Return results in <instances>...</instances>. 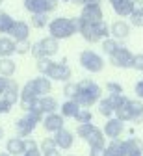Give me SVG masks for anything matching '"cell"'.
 <instances>
[{
	"mask_svg": "<svg viewBox=\"0 0 143 156\" xmlns=\"http://www.w3.org/2000/svg\"><path fill=\"white\" fill-rule=\"evenodd\" d=\"M30 23H32V26L34 28H45V26H48V15H45V13H35V15H32L30 17Z\"/></svg>",
	"mask_w": 143,
	"mask_h": 156,
	"instance_id": "32",
	"label": "cell"
},
{
	"mask_svg": "<svg viewBox=\"0 0 143 156\" xmlns=\"http://www.w3.org/2000/svg\"><path fill=\"white\" fill-rule=\"evenodd\" d=\"M74 119L78 121V125L80 123H91V119H93V113L89 112V108H80V112L76 113V117Z\"/></svg>",
	"mask_w": 143,
	"mask_h": 156,
	"instance_id": "34",
	"label": "cell"
},
{
	"mask_svg": "<svg viewBox=\"0 0 143 156\" xmlns=\"http://www.w3.org/2000/svg\"><path fill=\"white\" fill-rule=\"evenodd\" d=\"M59 50V43H58V39L54 37H43L41 41L34 43L32 48H30V54L35 58V60H41V58H52L54 54H58Z\"/></svg>",
	"mask_w": 143,
	"mask_h": 156,
	"instance_id": "6",
	"label": "cell"
},
{
	"mask_svg": "<svg viewBox=\"0 0 143 156\" xmlns=\"http://www.w3.org/2000/svg\"><path fill=\"white\" fill-rule=\"evenodd\" d=\"M112 4V9L119 17H130L132 13V0H108Z\"/></svg>",
	"mask_w": 143,
	"mask_h": 156,
	"instance_id": "20",
	"label": "cell"
},
{
	"mask_svg": "<svg viewBox=\"0 0 143 156\" xmlns=\"http://www.w3.org/2000/svg\"><path fill=\"white\" fill-rule=\"evenodd\" d=\"M130 108H132V121L141 125L143 123V102L130 99Z\"/></svg>",
	"mask_w": 143,
	"mask_h": 156,
	"instance_id": "29",
	"label": "cell"
},
{
	"mask_svg": "<svg viewBox=\"0 0 143 156\" xmlns=\"http://www.w3.org/2000/svg\"><path fill=\"white\" fill-rule=\"evenodd\" d=\"M78 89H76V95H74V102L80 106V108H91L95 102L100 101L102 97V87L98 84H95L93 80L86 78L82 82H76Z\"/></svg>",
	"mask_w": 143,
	"mask_h": 156,
	"instance_id": "1",
	"label": "cell"
},
{
	"mask_svg": "<svg viewBox=\"0 0 143 156\" xmlns=\"http://www.w3.org/2000/svg\"><path fill=\"white\" fill-rule=\"evenodd\" d=\"M104 156H125V141L112 140L110 145H106L104 149Z\"/></svg>",
	"mask_w": 143,
	"mask_h": 156,
	"instance_id": "25",
	"label": "cell"
},
{
	"mask_svg": "<svg viewBox=\"0 0 143 156\" xmlns=\"http://www.w3.org/2000/svg\"><path fill=\"white\" fill-rule=\"evenodd\" d=\"M39 106H41V112H43V113H54L59 108L58 101L54 99V97H50V95L39 97Z\"/></svg>",
	"mask_w": 143,
	"mask_h": 156,
	"instance_id": "24",
	"label": "cell"
},
{
	"mask_svg": "<svg viewBox=\"0 0 143 156\" xmlns=\"http://www.w3.org/2000/svg\"><path fill=\"white\" fill-rule=\"evenodd\" d=\"M13 21H15V19L9 13L0 9V34H8L9 28H11V24H13Z\"/></svg>",
	"mask_w": 143,
	"mask_h": 156,
	"instance_id": "30",
	"label": "cell"
},
{
	"mask_svg": "<svg viewBox=\"0 0 143 156\" xmlns=\"http://www.w3.org/2000/svg\"><path fill=\"white\" fill-rule=\"evenodd\" d=\"M43 113L41 112H35V110H28L24 117H20V119L15 123V130H17V136L19 138H28V136L35 130L37 123L43 121Z\"/></svg>",
	"mask_w": 143,
	"mask_h": 156,
	"instance_id": "5",
	"label": "cell"
},
{
	"mask_svg": "<svg viewBox=\"0 0 143 156\" xmlns=\"http://www.w3.org/2000/svg\"><path fill=\"white\" fill-rule=\"evenodd\" d=\"M76 82H65V87H63V95L67 97V99H74V95H76Z\"/></svg>",
	"mask_w": 143,
	"mask_h": 156,
	"instance_id": "36",
	"label": "cell"
},
{
	"mask_svg": "<svg viewBox=\"0 0 143 156\" xmlns=\"http://www.w3.org/2000/svg\"><path fill=\"white\" fill-rule=\"evenodd\" d=\"M15 54V41L9 35L0 37V58H11Z\"/></svg>",
	"mask_w": 143,
	"mask_h": 156,
	"instance_id": "23",
	"label": "cell"
},
{
	"mask_svg": "<svg viewBox=\"0 0 143 156\" xmlns=\"http://www.w3.org/2000/svg\"><path fill=\"white\" fill-rule=\"evenodd\" d=\"M76 28L78 34L86 39L88 43H98L102 39L110 37V26L100 21V23H84L80 17H76Z\"/></svg>",
	"mask_w": 143,
	"mask_h": 156,
	"instance_id": "2",
	"label": "cell"
},
{
	"mask_svg": "<svg viewBox=\"0 0 143 156\" xmlns=\"http://www.w3.org/2000/svg\"><path fill=\"white\" fill-rule=\"evenodd\" d=\"M106 89H108L110 95H123V87H121V84H117V82H108V84H106Z\"/></svg>",
	"mask_w": 143,
	"mask_h": 156,
	"instance_id": "38",
	"label": "cell"
},
{
	"mask_svg": "<svg viewBox=\"0 0 143 156\" xmlns=\"http://www.w3.org/2000/svg\"><path fill=\"white\" fill-rule=\"evenodd\" d=\"M54 147H56L54 140H52V138H45L43 143H41V152H43V151H48V149H54Z\"/></svg>",
	"mask_w": 143,
	"mask_h": 156,
	"instance_id": "41",
	"label": "cell"
},
{
	"mask_svg": "<svg viewBox=\"0 0 143 156\" xmlns=\"http://www.w3.org/2000/svg\"><path fill=\"white\" fill-rule=\"evenodd\" d=\"M110 62L113 67L119 69H132V62H134V54L127 48V47H119L113 54H110Z\"/></svg>",
	"mask_w": 143,
	"mask_h": 156,
	"instance_id": "8",
	"label": "cell"
},
{
	"mask_svg": "<svg viewBox=\"0 0 143 156\" xmlns=\"http://www.w3.org/2000/svg\"><path fill=\"white\" fill-rule=\"evenodd\" d=\"M32 84H34V89L37 93V97H45L52 91V82L48 80L47 76H37V78H32Z\"/></svg>",
	"mask_w": 143,
	"mask_h": 156,
	"instance_id": "19",
	"label": "cell"
},
{
	"mask_svg": "<svg viewBox=\"0 0 143 156\" xmlns=\"http://www.w3.org/2000/svg\"><path fill=\"white\" fill-rule=\"evenodd\" d=\"M23 156H41V149L34 140H26V151Z\"/></svg>",
	"mask_w": 143,
	"mask_h": 156,
	"instance_id": "33",
	"label": "cell"
},
{
	"mask_svg": "<svg viewBox=\"0 0 143 156\" xmlns=\"http://www.w3.org/2000/svg\"><path fill=\"white\" fill-rule=\"evenodd\" d=\"M67 156H74V154H67Z\"/></svg>",
	"mask_w": 143,
	"mask_h": 156,
	"instance_id": "52",
	"label": "cell"
},
{
	"mask_svg": "<svg viewBox=\"0 0 143 156\" xmlns=\"http://www.w3.org/2000/svg\"><path fill=\"white\" fill-rule=\"evenodd\" d=\"M71 2H73L74 6H80V8H82V6H86V0H71Z\"/></svg>",
	"mask_w": 143,
	"mask_h": 156,
	"instance_id": "47",
	"label": "cell"
},
{
	"mask_svg": "<svg viewBox=\"0 0 143 156\" xmlns=\"http://www.w3.org/2000/svg\"><path fill=\"white\" fill-rule=\"evenodd\" d=\"M113 112H115V106H113V102H112L110 97L98 101V113L100 115H104V117H108V119H110V117L113 115Z\"/></svg>",
	"mask_w": 143,
	"mask_h": 156,
	"instance_id": "28",
	"label": "cell"
},
{
	"mask_svg": "<svg viewBox=\"0 0 143 156\" xmlns=\"http://www.w3.org/2000/svg\"><path fill=\"white\" fill-rule=\"evenodd\" d=\"M0 156H9V154L8 152H0Z\"/></svg>",
	"mask_w": 143,
	"mask_h": 156,
	"instance_id": "49",
	"label": "cell"
},
{
	"mask_svg": "<svg viewBox=\"0 0 143 156\" xmlns=\"http://www.w3.org/2000/svg\"><path fill=\"white\" fill-rule=\"evenodd\" d=\"M41 123H43V128H45L47 132L54 134V132H58L59 128H63V125H65V117L61 115V113H58V112H54V113H47Z\"/></svg>",
	"mask_w": 143,
	"mask_h": 156,
	"instance_id": "14",
	"label": "cell"
},
{
	"mask_svg": "<svg viewBox=\"0 0 143 156\" xmlns=\"http://www.w3.org/2000/svg\"><path fill=\"white\" fill-rule=\"evenodd\" d=\"M15 69H17V65L11 58H0V76L11 78L15 74Z\"/></svg>",
	"mask_w": 143,
	"mask_h": 156,
	"instance_id": "26",
	"label": "cell"
},
{
	"mask_svg": "<svg viewBox=\"0 0 143 156\" xmlns=\"http://www.w3.org/2000/svg\"><path fill=\"white\" fill-rule=\"evenodd\" d=\"M48 34L50 37L54 39H67L74 34H78V28H76V19H69V17H58L54 21L48 23Z\"/></svg>",
	"mask_w": 143,
	"mask_h": 156,
	"instance_id": "3",
	"label": "cell"
},
{
	"mask_svg": "<svg viewBox=\"0 0 143 156\" xmlns=\"http://www.w3.org/2000/svg\"><path fill=\"white\" fill-rule=\"evenodd\" d=\"M121 45H119V41L117 39H113V37H106V39H102V52L104 54H113L117 48H119Z\"/></svg>",
	"mask_w": 143,
	"mask_h": 156,
	"instance_id": "31",
	"label": "cell"
},
{
	"mask_svg": "<svg viewBox=\"0 0 143 156\" xmlns=\"http://www.w3.org/2000/svg\"><path fill=\"white\" fill-rule=\"evenodd\" d=\"M73 76V71H71V67L65 63V60L63 62H59V63H52V67L48 69V73H47V78L48 80H58V82H69V78Z\"/></svg>",
	"mask_w": 143,
	"mask_h": 156,
	"instance_id": "10",
	"label": "cell"
},
{
	"mask_svg": "<svg viewBox=\"0 0 143 156\" xmlns=\"http://www.w3.org/2000/svg\"><path fill=\"white\" fill-rule=\"evenodd\" d=\"M58 8V0H24V9L32 15L35 13H52Z\"/></svg>",
	"mask_w": 143,
	"mask_h": 156,
	"instance_id": "9",
	"label": "cell"
},
{
	"mask_svg": "<svg viewBox=\"0 0 143 156\" xmlns=\"http://www.w3.org/2000/svg\"><path fill=\"white\" fill-rule=\"evenodd\" d=\"M143 154V141L139 138H128L125 141V156H141Z\"/></svg>",
	"mask_w": 143,
	"mask_h": 156,
	"instance_id": "21",
	"label": "cell"
},
{
	"mask_svg": "<svg viewBox=\"0 0 143 156\" xmlns=\"http://www.w3.org/2000/svg\"><path fill=\"white\" fill-rule=\"evenodd\" d=\"M113 115L117 117L119 121L127 123V121H132V108H130V99H125L113 112Z\"/></svg>",
	"mask_w": 143,
	"mask_h": 156,
	"instance_id": "22",
	"label": "cell"
},
{
	"mask_svg": "<svg viewBox=\"0 0 143 156\" xmlns=\"http://www.w3.org/2000/svg\"><path fill=\"white\" fill-rule=\"evenodd\" d=\"M106 147H89V156H104Z\"/></svg>",
	"mask_w": 143,
	"mask_h": 156,
	"instance_id": "42",
	"label": "cell"
},
{
	"mask_svg": "<svg viewBox=\"0 0 143 156\" xmlns=\"http://www.w3.org/2000/svg\"><path fill=\"white\" fill-rule=\"evenodd\" d=\"M130 35V24L125 23V21H115L112 26H110V37L117 39V41H121V39H127Z\"/></svg>",
	"mask_w": 143,
	"mask_h": 156,
	"instance_id": "17",
	"label": "cell"
},
{
	"mask_svg": "<svg viewBox=\"0 0 143 156\" xmlns=\"http://www.w3.org/2000/svg\"><path fill=\"white\" fill-rule=\"evenodd\" d=\"M2 4H4V0H0V6H2Z\"/></svg>",
	"mask_w": 143,
	"mask_h": 156,
	"instance_id": "51",
	"label": "cell"
},
{
	"mask_svg": "<svg viewBox=\"0 0 143 156\" xmlns=\"http://www.w3.org/2000/svg\"><path fill=\"white\" fill-rule=\"evenodd\" d=\"M54 143L59 151H69L74 145V134L67 128H59L58 132H54Z\"/></svg>",
	"mask_w": 143,
	"mask_h": 156,
	"instance_id": "13",
	"label": "cell"
},
{
	"mask_svg": "<svg viewBox=\"0 0 143 156\" xmlns=\"http://www.w3.org/2000/svg\"><path fill=\"white\" fill-rule=\"evenodd\" d=\"M132 69L143 73V54H136L134 56V62H132Z\"/></svg>",
	"mask_w": 143,
	"mask_h": 156,
	"instance_id": "39",
	"label": "cell"
},
{
	"mask_svg": "<svg viewBox=\"0 0 143 156\" xmlns=\"http://www.w3.org/2000/svg\"><path fill=\"white\" fill-rule=\"evenodd\" d=\"M134 91H136V95H138V99H143V80H139V82L136 84Z\"/></svg>",
	"mask_w": 143,
	"mask_h": 156,
	"instance_id": "45",
	"label": "cell"
},
{
	"mask_svg": "<svg viewBox=\"0 0 143 156\" xmlns=\"http://www.w3.org/2000/svg\"><path fill=\"white\" fill-rule=\"evenodd\" d=\"M130 24L132 26H138V28H143V13L130 15Z\"/></svg>",
	"mask_w": 143,
	"mask_h": 156,
	"instance_id": "40",
	"label": "cell"
},
{
	"mask_svg": "<svg viewBox=\"0 0 143 156\" xmlns=\"http://www.w3.org/2000/svg\"><path fill=\"white\" fill-rule=\"evenodd\" d=\"M76 134L84 141L89 143V147H106V136L98 126L93 123H80L76 128Z\"/></svg>",
	"mask_w": 143,
	"mask_h": 156,
	"instance_id": "4",
	"label": "cell"
},
{
	"mask_svg": "<svg viewBox=\"0 0 143 156\" xmlns=\"http://www.w3.org/2000/svg\"><path fill=\"white\" fill-rule=\"evenodd\" d=\"M41 156H61V152H59V149H58V147H54V149L43 151V152H41Z\"/></svg>",
	"mask_w": 143,
	"mask_h": 156,
	"instance_id": "44",
	"label": "cell"
},
{
	"mask_svg": "<svg viewBox=\"0 0 143 156\" xmlns=\"http://www.w3.org/2000/svg\"><path fill=\"white\" fill-rule=\"evenodd\" d=\"M52 60L50 58H41V60H37V71L43 74V76H47V73H48V69L52 67Z\"/></svg>",
	"mask_w": 143,
	"mask_h": 156,
	"instance_id": "35",
	"label": "cell"
},
{
	"mask_svg": "<svg viewBox=\"0 0 143 156\" xmlns=\"http://www.w3.org/2000/svg\"><path fill=\"white\" fill-rule=\"evenodd\" d=\"M24 151H26V140H23V138H9L8 140V143H6V152L9 154V156H23L24 154Z\"/></svg>",
	"mask_w": 143,
	"mask_h": 156,
	"instance_id": "16",
	"label": "cell"
},
{
	"mask_svg": "<svg viewBox=\"0 0 143 156\" xmlns=\"http://www.w3.org/2000/svg\"><path fill=\"white\" fill-rule=\"evenodd\" d=\"M59 110H61V115H63V117H73V119H74L76 113L80 112V106L73 99H69V101H65L63 104L59 106Z\"/></svg>",
	"mask_w": 143,
	"mask_h": 156,
	"instance_id": "27",
	"label": "cell"
},
{
	"mask_svg": "<svg viewBox=\"0 0 143 156\" xmlns=\"http://www.w3.org/2000/svg\"><path fill=\"white\" fill-rule=\"evenodd\" d=\"M13 106L8 102V101H4V99H0V113H9V110H11Z\"/></svg>",
	"mask_w": 143,
	"mask_h": 156,
	"instance_id": "43",
	"label": "cell"
},
{
	"mask_svg": "<svg viewBox=\"0 0 143 156\" xmlns=\"http://www.w3.org/2000/svg\"><path fill=\"white\" fill-rule=\"evenodd\" d=\"M30 48H32V45H30V41H20V43H15V54H28L30 52Z\"/></svg>",
	"mask_w": 143,
	"mask_h": 156,
	"instance_id": "37",
	"label": "cell"
},
{
	"mask_svg": "<svg viewBox=\"0 0 143 156\" xmlns=\"http://www.w3.org/2000/svg\"><path fill=\"white\" fill-rule=\"evenodd\" d=\"M6 84H8V78L0 76V97H2V95H4V91H6Z\"/></svg>",
	"mask_w": 143,
	"mask_h": 156,
	"instance_id": "46",
	"label": "cell"
},
{
	"mask_svg": "<svg viewBox=\"0 0 143 156\" xmlns=\"http://www.w3.org/2000/svg\"><path fill=\"white\" fill-rule=\"evenodd\" d=\"M61 2H71V0H61Z\"/></svg>",
	"mask_w": 143,
	"mask_h": 156,
	"instance_id": "50",
	"label": "cell"
},
{
	"mask_svg": "<svg viewBox=\"0 0 143 156\" xmlns=\"http://www.w3.org/2000/svg\"><path fill=\"white\" fill-rule=\"evenodd\" d=\"M2 138H4V128L0 126V140H2Z\"/></svg>",
	"mask_w": 143,
	"mask_h": 156,
	"instance_id": "48",
	"label": "cell"
},
{
	"mask_svg": "<svg viewBox=\"0 0 143 156\" xmlns=\"http://www.w3.org/2000/svg\"><path fill=\"white\" fill-rule=\"evenodd\" d=\"M80 19L84 23H100V21H104V13H102L100 4H86V6H82Z\"/></svg>",
	"mask_w": 143,
	"mask_h": 156,
	"instance_id": "11",
	"label": "cell"
},
{
	"mask_svg": "<svg viewBox=\"0 0 143 156\" xmlns=\"http://www.w3.org/2000/svg\"><path fill=\"white\" fill-rule=\"evenodd\" d=\"M19 93H20V89H19V84L13 80V78H8L6 91H4V95L0 97V99H4V101H8L11 106H15V102H19Z\"/></svg>",
	"mask_w": 143,
	"mask_h": 156,
	"instance_id": "18",
	"label": "cell"
},
{
	"mask_svg": "<svg viewBox=\"0 0 143 156\" xmlns=\"http://www.w3.org/2000/svg\"><path fill=\"white\" fill-rule=\"evenodd\" d=\"M8 34H9V37L13 39L15 43L28 41V37H30V26L24 21H13V24H11V28H9Z\"/></svg>",
	"mask_w": 143,
	"mask_h": 156,
	"instance_id": "12",
	"label": "cell"
},
{
	"mask_svg": "<svg viewBox=\"0 0 143 156\" xmlns=\"http://www.w3.org/2000/svg\"><path fill=\"white\" fill-rule=\"evenodd\" d=\"M80 65L84 67L86 71L89 73H100L104 69V60H102V56L97 54L95 50H82L80 52Z\"/></svg>",
	"mask_w": 143,
	"mask_h": 156,
	"instance_id": "7",
	"label": "cell"
},
{
	"mask_svg": "<svg viewBox=\"0 0 143 156\" xmlns=\"http://www.w3.org/2000/svg\"><path fill=\"white\" fill-rule=\"evenodd\" d=\"M104 136L106 138H110V140H119L121 138V134L125 132V123L123 121H119L117 117H110V119L106 121V125H104Z\"/></svg>",
	"mask_w": 143,
	"mask_h": 156,
	"instance_id": "15",
	"label": "cell"
}]
</instances>
